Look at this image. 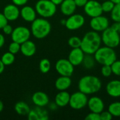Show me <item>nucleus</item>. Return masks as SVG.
<instances>
[{"mask_svg":"<svg viewBox=\"0 0 120 120\" xmlns=\"http://www.w3.org/2000/svg\"><path fill=\"white\" fill-rule=\"evenodd\" d=\"M102 42L101 36L96 31L86 32L82 39L81 49L85 54L94 55L101 47Z\"/></svg>","mask_w":120,"mask_h":120,"instance_id":"nucleus-1","label":"nucleus"},{"mask_svg":"<svg viewBox=\"0 0 120 120\" xmlns=\"http://www.w3.org/2000/svg\"><path fill=\"white\" fill-rule=\"evenodd\" d=\"M102 87L101 79L94 75H86L82 77L78 83V89L81 92L91 95L98 92Z\"/></svg>","mask_w":120,"mask_h":120,"instance_id":"nucleus-2","label":"nucleus"},{"mask_svg":"<svg viewBox=\"0 0 120 120\" xmlns=\"http://www.w3.org/2000/svg\"><path fill=\"white\" fill-rule=\"evenodd\" d=\"M31 33L32 35L39 39L46 37L51 32V25L44 18H36L31 25Z\"/></svg>","mask_w":120,"mask_h":120,"instance_id":"nucleus-3","label":"nucleus"},{"mask_svg":"<svg viewBox=\"0 0 120 120\" xmlns=\"http://www.w3.org/2000/svg\"><path fill=\"white\" fill-rule=\"evenodd\" d=\"M94 56L96 61L102 65H111L117 60V55L114 49L106 46H101L94 54Z\"/></svg>","mask_w":120,"mask_h":120,"instance_id":"nucleus-4","label":"nucleus"},{"mask_svg":"<svg viewBox=\"0 0 120 120\" xmlns=\"http://www.w3.org/2000/svg\"><path fill=\"white\" fill-rule=\"evenodd\" d=\"M35 10L41 17L48 18L55 15L57 8L51 0H39L35 4Z\"/></svg>","mask_w":120,"mask_h":120,"instance_id":"nucleus-5","label":"nucleus"},{"mask_svg":"<svg viewBox=\"0 0 120 120\" xmlns=\"http://www.w3.org/2000/svg\"><path fill=\"white\" fill-rule=\"evenodd\" d=\"M101 39L105 46L115 49L120 44V33L112 27H109L103 32Z\"/></svg>","mask_w":120,"mask_h":120,"instance_id":"nucleus-6","label":"nucleus"},{"mask_svg":"<svg viewBox=\"0 0 120 120\" xmlns=\"http://www.w3.org/2000/svg\"><path fill=\"white\" fill-rule=\"evenodd\" d=\"M88 100L87 95L79 91L70 95L69 105L74 110H82L87 105Z\"/></svg>","mask_w":120,"mask_h":120,"instance_id":"nucleus-7","label":"nucleus"},{"mask_svg":"<svg viewBox=\"0 0 120 120\" xmlns=\"http://www.w3.org/2000/svg\"><path fill=\"white\" fill-rule=\"evenodd\" d=\"M31 34V30L24 26H18L13 29L11 33V39L13 41L22 44L23 42L29 40Z\"/></svg>","mask_w":120,"mask_h":120,"instance_id":"nucleus-8","label":"nucleus"},{"mask_svg":"<svg viewBox=\"0 0 120 120\" xmlns=\"http://www.w3.org/2000/svg\"><path fill=\"white\" fill-rule=\"evenodd\" d=\"M74 65L68 59L61 58L58 60L55 65L56 72L61 76L71 77L74 72Z\"/></svg>","mask_w":120,"mask_h":120,"instance_id":"nucleus-9","label":"nucleus"},{"mask_svg":"<svg viewBox=\"0 0 120 120\" xmlns=\"http://www.w3.org/2000/svg\"><path fill=\"white\" fill-rule=\"evenodd\" d=\"M84 11L85 13L91 18L101 15L103 12L101 4L96 0H89L84 6Z\"/></svg>","mask_w":120,"mask_h":120,"instance_id":"nucleus-10","label":"nucleus"},{"mask_svg":"<svg viewBox=\"0 0 120 120\" xmlns=\"http://www.w3.org/2000/svg\"><path fill=\"white\" fill-rule=\"evenodd\" d=\"M89 25L94 31L99 32H103L105 30L109 27L110 22L107 17L101 15L97 17L91 18Z\"/></svg>","mask_w":120,"mask_h":120,"instance_id":"nucleus-11","label":"nucleus"},{"mask_svg":"<svg viewBox=\"0 0 120 120\" xmlns=\"http://www.w3.org/2000/svg\"><path fill=\"white\" fill-rule=\"evenodd\" d=\"M85 23V18L81 14H72L66 19L65 26L69 30H76L81 28Z\"/></svg>","mask_w":120,"mask_h":120,"instance_id":"nucleus-12","label":"nucleus"},{"mask_svg":"<svg viewBox=\"0 0 120 120\" xmlns=\"http://www.w3.org/2000/svg\"><path fill=\"white\" fill-rule=\"evenodd\" d=\"M87 106L91 112L101 113L104 110L105 104L101 98L98 96H92L88 100Z\"/></svg>","mask_w":120,"mask_h":120,"instance_id":"nucleus-13","label":"nucleus"},{"mask_svg":"<svg viewBox=\"0 0 120 120\" xmlns=\"http://www.w3.org/2000/svg\"><path fill=\"white\" fill-rule=\"evenodd\" d=\"M85 53L81 48H75L71 50L68 56V60L74 66L82 64Z\"/></svg>","mask_w":120,"mask_h":120,"instance_id":"nucleus-14","label":"nucleus"},{"mask_svg":"<svg viewBox=\"0 0 120 120\" xmlns=\"http://www.w3.org/2000/svg\"><path fill=\"white\" fill-rule=\"evenodd\" d=\"M3 13L8 21L16 20L20 15V11L19 10L18 6L13 4L6 5L3 11Z\"/></svg>","mask_w":120,"mask_h":120,"instance_id":"nucleus-15","label":"nucleus"},{"mask_svg":"<svg viewBox=\"0 0 120 120\" xmlns=\"http://www.w3.org/2000/svg\"><path fill=\"white\" fill-rule=\"evenodd\" d=\"M32 101L36 106L44 107L49 103V98L48 95L43 91L35 92L32 97Z\"/></svg>","mask_w":120,"mask_h":120,"instance_id":"nucleus-16","label":"nucleus"},{"mask_svg":"<svg viewBox=\"0 0 120 120\" xmlns=\"http://www.w3.org/2000/svg\"><path fill=\"white\" fill-rule=\"evenodd\" d=\"M107 94L112 98L120 97V81L115 79L109 82L106 85Z\"/></svg>","mask_w":120,"mask_h":120,"instance_id":"nucleus-17","label":"nucleus"},{"mask_svg":"<svg viewBox=\"0 0 120 120\" xmlns=\"http://www.w3.org/2000/svg\"><path fill=\"white\" fill-rule=\"evenodd\" d=\"M20 15L25 21L32 22L37 18V11L30 6H25L20 10Z\"/></svg>","mask_w":120,"mask_h":120,"instance_id":"nucleus-18","label":"nucleus"},{"mask_svg":"<svg viewBox=\"0 0 120 120\" xmlns=\"http://www.w3.org/2000/svg\"><path fill=\"white\" fill-rule=\"evenodd\" d=\"M77 5L74 0H64L60 4V11L66 16H70L75 13Z\"/></svg>","mask_w":120,"mask_h":120,"instance_id":"nucleus-19","label":"nucleus"},{"mask_svg":"<svg viewBox=\"0 0 120 120\" xmlns=\"http://www.w3.org/2000/svg\"><path fill=\"white\" fill-rule=\"evenodd\" d=\"M37 48L35 44L30 40H27L20 44V52L25 56L31 57L35 54Z\"/></svg>","mask_w":120,"mask_h":120,"instance_id":"nucleus-20","label":"nucleus"},{"mask_svg":"<svg viewBox=\"0 0 120 120\" xmlns=\"http://www.w3.org/2000/svg\"><path fill=\"white\" fill-rule=\"evenodd\" d=\"M72 84V79L70 77L61 76L59 77L55 82V86L58 91H66Z\"/></svg>","mask_w":120,"mask_h":120,"instance_id":"nucleus-21","label":"nucleus"},{"mask_svg":"<svg viewBox=\"0 0 120 120\" xmlns=\"http://www.w3.org/2000/svg\"><path fill=\"white\" fill-rule=\"evenodd\" d=\"M70 98V94L66 91H60L55 97V103L60 108L65 107L69 105Z\"/></svg>","mask_w":120,"mask_h":120,"instance_id":"nucleus-22","label":"nucleus"},{"mask_svg":"<svg viewBox=\"0 0 120 120\" xmlns=\"http://www.w3.org/2000/svg\"><path fill=\"white\" fill-rule=\"evenodd\" d=\"M14 110L18 115L22 116L27 115L30 111L29 105L24 101H19L16 103L14 106Z\"/></svg>","mask_w":120,"mask_h":120,"instance_id":"nucleus-23","label":"nucleus"},{"mask_svg":"<svg viewBox=\"0 0 120 120\" xmlns=\"http://www.w3.org/2000/svg\"><path fill=\"white\" fill-rule=\"evenodd\" d=\"M96 60L94 56H92V55L91 54H85L83 62H82V65L83 66L88 70L92 69L94 66H95V63H96Z\"/></svg>","mask_w":120,"mask_h":120,"instance_id":"nucleus-24","label":"nucleus"},{"mask_svg":"<svg viewBox=\"0 0 120 120\" xmlns=\"http://www.w3.org/2000/svg\"><path fill=\"white\" fill-rule=\"evenodd\" d=\"M108 111L111 113L112 117H120V102L116 101L112 103L108 107Z\"/></svg>","mask_w":120,"mask_h":120,"instance_id":"nucleus-25","label":"nucleus"},{"mask_svg":"<svg viewBox=\"0 0 120 120\" xmlns=\"http://www.w3.org/2000/svg\"><path fill=\"white\" fill-rule=\"evenodd\" d=\"M1 60L4 63L5 66L11 65H12L15 61V55L12 53L8 51L5 53H4L1 58Z\"/></svg>","mask_w":120,"mask_h":120,"instance_id":"nucleus-26","label":"nucleus"},{"mask_svg":"<svg viewBox=\"0 0 120 120\" xmlns=\"http://www.w3.org/2000/svg\"><path fill=\"white\" fill-rule=\"evenodd\" d=\"M39 70L40 71L46 74L49 72L51 70V62L47 58H43L39 62Z\"/></svg>","mask_w":120,"mask_h":120,"instance_id":"nucleus-27","label":"nucleus"},{"mask_svg":"<svg viewBox=\"0 0 120 120\" xmlns=\"http://www.w3.org/2000/svg\"><path fill=\"white\" fill-rule=\"evenodd\" d=\"M111 19L114 22H120V3L115 4L110 13Z\"/></svg>","mask_w":120,"mask_h":120,"instance_id":"nucleus-28","label":"nucleus"},{"mask_svg":"<svg viewBox=\"0 0 120 120\" xmlns=\"http://www.w3.org/2000/svg\"><path fill=\"white\" fill-rule=\"evenodd\" d=\"M68 45L72 48V49H75V48H80L81 47V44H82V39L77 36H73L72 37H70L68 39Z\"/></svg>","mask_w":120,"mask_h":120,"instance_id":"nucleus-29","label":"nucleus"},{"mask_svg":"<svg viewBox=\"0 0 120 120\" xmlns=\"http://www.w3.org/2000/svg\"><path fill=\"white\" fill-rule=\"evenodd\" d=\"M101 6H102V9L103 12L111 13V11H112L115 6V4L110 0H105L101 4Z\"/></svg>","mask_w":120,"mask_h":120,"instance_id":"nucleus-30","label":"nucleus"},{"mask_svg":"<svg viewBox=\"0 0 120 120\" xmlns=\"http://www.w3.org/2000/svg\"><path fill=\"white\" fill-rule=\"evenodd\" d=\"M37 110L38 115H39V120H49V114L48 112L46 110H44L41 108V107H38L35 108Z\"/></svg>","mask_w":120,"mask_h":120,"instance_id":"nucleus-31","label":"nucleus"},{"mask_svg":"<svg viewBox=\"0 0 120 120\" xmlns=\"http://www.w3.org/2000/svg\"><path fill=\"white\" fill-rule=\"evenodd\" d=\"M8 51L14 55L18 53L20 51V44L15 41H12L8 46Z\"/></svg>","mask_w":120,"mask_h":120,"instance_id":"nucleus-32","label":"nucleus"},{"mask_svg":"<svg viewBox=\"0 0 120 120\" xmlns=\"http://www.w3.org/2000/svg\"><path fill=\"white\" fill-rule=\"evenodd\" d=\"M101 75L105 77H109L111 76V75L112 74V68L111 65H104L102 66L101 68Z\"/></svg>","mask_w":120,"mask_h":120,"instance_id":"nucleus-33","label":"nucleus"},{"mask_svg":"<svg viewBox=\"0 0 120 120\" xmlns=\"http://www.w3.org/2000/svg\"><path fill=\"white\" fill-rule=\"evenodd\" d=\"M112 74H114L116 76L120 77V60H115L112 65H111Z\"/></svg>","mask_w":120,"mask_h":120,"instance_id":"nucleus-34","label":"nucleus"},{"mask_svg":"<svg viewBox=\"0 0 120 120\" xmlns=\"http://www.w3.org/2000/svg\"><path fill=\"white\" fill-rule=\"evenodd\" d=\"M85 120H101V115L100 113H96V112H91L89 114H88L86 117Z\"/></svg>","mask_w":120,"mask_h":120,"instance_id":"nucleus-35","label":"nucleus"},{"mask_svg":"<svg viewBox=\"0 0 120 120\" xmlns=\"http://www.w3.org/2000/svg\"><path fill=\"white\" fill-rule=\"evenodd\" d=\"M27 118L30 120H39V115L35 108L34 110H30L27 115Z\"/></svg>","mask_w":120,"mask_h":120,"instance_id":"nucleus-36","label":"nucleus"},{"mask_svg":"<svg viewBox=\"0 0 120 120\" xmlns=\"http://www.w3.org/2000/svg\"><path fill=\"white\" fill-rule=\"evenodd\" d=\"M101 115V120H111L112 119V115L111 113L108 110V111H103L102 112L100 113Z\"/></svg>","mask_w":120,"mask_h":120,"instance_id":"nucleus-37","label":"nucleus"},{"mask_svg":"<svg viewBox=\"0 0 120 120\" xmlns=\"http://www.w3.org/2000/svg\"><path fill=\"white\" fill-rule=\"evenodd\" d=\"M8 20L7 18L5 17V15H4V13H0V29L2 30V28L6 25L8 24Z\"/></svg>","mask_w":120,"mask_h":120,"instance_id":"nucleus-38","label":"nucleus"},{"mask_svg":"<svg viewBox=\"0 0 120 120\" xmlns=\"http://www.w3.org/2000/svg\"><path fill=\"white\" fill-rule=\"evenodd\" d=\"M13 30V27H12L10 25H8V24H6V25L2 28V31H3V32H4L5 34H7V35L11 34V33H12Z\"/></svg>","mask_w":120,"mask_h":120,"instance_id":"nucleus-39","label":"nucleus"},{"mask_svg":"<svg viewBox=\"0 0 120 120\" xmlns=\"http://www.w3.org/2000/svg\"><path fill=\"white\" fill-rule=\"evenodd\" d=\"M28 0H12L13 4H14L15 5L18 6H24L27 4Z\"/></svg>","mask_w":120,"mask_h":120,"instance_id":"nucleus-40","label":"nucleus"},{"mask_svg":"<svg viewBox=\"0 0 120 120\" xmlns=\"http://www.w3.org/2000/svg\"><path fill=\"white\" fill-rule=\"evenodd\" d=\"M77 7H84L89 0H74Z\"/></svg>","mask_w":120,"mask_h":120,"instance_id":"nucleus-41","label":"nucleus"},{"mask_svg":"<svg viewBox=\"0 0 120 120\" xmlns=\"http://www.w3.org/2000/svg\"><path fill=\"white\" fill-rule=\"evenodd\" d=\"M115 30H117L120 34V22H115V23L111 26Z\"/></svg>","mask_w":120,"mask_h":120,"instance_id":"nucleus-42","label":"nucleus"},{"mask_svg":"<svg viewBox=\"0 0 120 120\" xmlns=\"http://www.w3.org/2000/svg\"><path fill=\"white\" fill-rule=\"evenodd\" d=\"M4 43H5V37L2 34L0 33V49L4 45Z\"/></svg>","mask_w":120,"mask_h":120,"instance_id":"nucleus-43","label":"nucleus"},{"mask_svg":"<svg viewBox=\"0 0 120 120\" xmlns=\"http://www.w3.org/2000/svg\"><path fill=\"white\" fill-rule=\"evenodd\" d=\"M58 106L56 104V103H52L51 105H50V109L52 110H56L57 109Z\"/></svg>","mask_w":120,"mask_h":120,"instance_id":"nucleus-44","label":"nucleus"},{"mask_svg":"<svg viewBox=\"0 0 120 120\" xmlns=\"http://www.w3.org/2000/svg\"><path fill=\"white\" fill-rule=\"evenodd\" d=\"M54 4H56V6L58 5H60L62 4V2L64 1V0H51Z\"/></svg>","mask_w":120,"mask_h":120,"instance_id":"nucleus-45","label":"nucleus"},{"mask_svg":"<svg viewBox=\"0 0 120 120\" xmlns=\"http://www.w3.org/2000/svg\"><path fill=\"white\" fill-rule=\"evenodd\" d=\"M4 68H5V65H4V63H2V61H1V59H0V75L4 72Z\"/></svg>","mask_w":120,"mask_h":120,"instance_id":"nucleus-46","label":"nucleus"},{"mask_svg":"<svg viewBox=\"0 0 120 120\" xmlns=\"http://www.w3.org/2000/svg\"><path fill=\"white\" fill-rule=\"evenodd\" d=\"M4 103H3V102L0 100V112L4 110Z\"/></svg>","mask_w":120,"mask_h":120,"instance_id":"nucleus-47","label":"nucleus"},{"mask_svg":"<svg viewBox=\"0 0 120 120\" xmlns=\"http://www.w3.org/2000/svg\"><path fill=\"white\" fill-rule=\"evenodd\" d=\"M110 1H112L115 4H119L120 3V0H110Z\"/></svg>","mask_w":120,"mask_h":120,"instance_id":"nucleus-48","label":"nucleus"},{"mask_svg":"<svg viewBox=\"0 0 120 120\" xmlns=\"http://www.w3.org/2000/svg\"><path fill=\"white\" fill-rule=\"evenodd\" d=\"M65 22H66V20H64V19H63V20L60 21V23H61V25H65Z\"/></svg>","mask_w":120,"mask_h":120,"instance_id":"nucleus-49","label":"nucleus"},{"mask_svg":"<svg viewBox=\"0 0 120 120\" xmlns=\"http://www.w3.org/2000/svg\"><path fill=\"white\" fill-rule=\"evenodd\" d=\"M100 1H105V0H100Z\"/></svg>","mask_w":120,"mask_h":120,"instance_id":"nucleus-50","label":"nucleus"}]
</instances>
